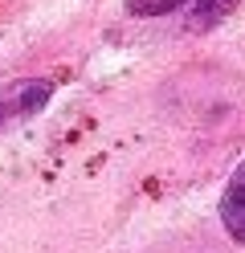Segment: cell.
Here are the masks:
<instances>
[{"label": "cell", "mask_w": 245, "mask_h": 253, "mask_svg": "<svg viewBox=\"0 0 245 253\" xmlns=\"http://www.w3.org/2000/svg\"><path fill=\"white\" fill-rule=\"evenodd\" d=\"M53 90H57L53 78H21V82L0 86V126H12V123L33 119L37 110H45Z\"/></svg>", "instance_id": "1"}, {"label": "cell", "mask_w": 245, "mask_h": 253, "mask_svg": "<svg viewBox=\"0 0 245 253\" xmlns=\"http://www.w3.org/2000/svg\"><path fill=\"white\" fill-rule=\"evenodd\" d=\"M188 0H127V8L135 12V17H163V12H176Z\"/></svg>", "instance_id": "4"}, {"label": "cell", "mask_w": 245, "mask_h": 253, "mask_svg": "<svg viewBox=\"0 0 245 253\" xmlns=\"http://www.w3.org/2000/svg\"><path fill=\"white\" fill-rule=\"evenodd\" d=\"M237 4H241V0H188L184 12H188V25L192 29H212V25H221Z\"/></svg>", "instance_id": "3"}, {"label": "cell", "mask_w": 245, "mask_h": 253, "mask_svg": "<svg viewBox=\"0 0 245 253\" xmlns=\"http://www.w3.org/2000/svg\"><path fill=\"white\" fill-rule=\"evenodd\" d=\"M221 225L237 245H245V164H237V171L225 184L221 196Z\"/></svg>", "instance_id": "2"}]
</instances>
